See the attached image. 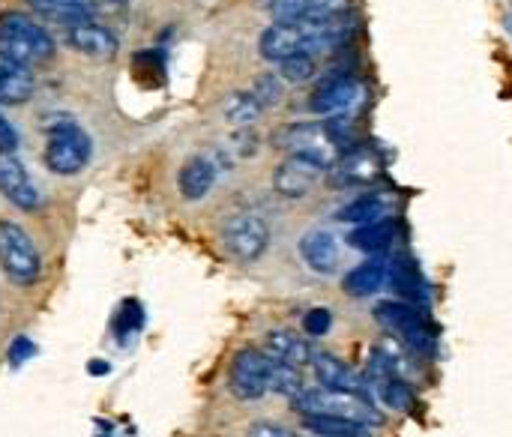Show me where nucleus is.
Listing matches in <instances>:
<instances>
[{
	"label": "nucleus",
	"mask_w": 512,
	"mask_h": 437,
	"mask_svg": "<svg viewBox=\"0 0 512 437\" xmlns=\"http://www.w3.org/2000/svg\"><path fill=\"white\" fill-rule=\"evenodd\" d=\"M330 327H333V312L324 309V306H315V309H309V312L303 315V333L312 336V339L327 336Z\"/></svg>",
	"instance_id": "2f4dec72"
},
{
	"label": "nucleus",
	"mask_w": 512,
	"mask_h": 437,
	"mask_svg": "<svg viewBox=\"0 0 512 437\" xmlns=\"http://www.w3.org/2000/svg\"><path fill=\"white\" fill-rule=\"evenodd\" d=\"M282 93H285V81H282L279 72H261L255 78V84H252V96L264 105V111L273 108V105H279L282 102Z\"/></svg>",
	"instance_id": "7c9ffc66"
},
{
	"label": "nucleus",
	"mask_w": 512,
	"mask_h": 437,
	"mask_svg": "<svg viewBox=\"0 0 512 437\" xmlns=\"http://www.w3.org/2000/svg\"><path fill=\"white\" fill-rule=\"evenodd\" d=\"M33 354H36V345H33L27 336H15V342L9 345V363H12V366H21V363H27Z\"/></svg>",
	"instance_id": "473e14b6"
},
{
	"label": "nucleus",
	"mask_w": 512,
	"mask_h": 437,
	"mask_svg": "<svg viewBox=\"0 0 512 437\" xmlns=\"http://www.w3.org/2000/svg\"><path fill=\"white\" fill-rule=\"evenodd\" d=\"M219 240L234 261L252 264L270 249V225L258 213H231L219 228Z\"/></svg>",
	"instance_id": "0eeeda50"
},
{
	"label": "nucleus",
	"mask_w": 512,
	"mask_h": 437,
	"mask_svg": "<svg viewBox=\"0 0 512 437\" xmlns=\"http://www.w3.org/2000/svg\"><path fill=\"white\" fill-rule=\"evenodd\" d=\"M510 36H512V12H510Z\"/></svg>",
	"instance_id": "4c0bfd02"
},
{
	"label": "nucleus",
	"mask_w": 512,
	"mask_h": 437,
	"mask_svg": "<svg viewBox=\"0 0 512 437\" xmlns=\"http://www.w3.org/2000/svg\"><path fill=\"white\" fill-rule=\"evenodd\" d=\"M363 99H366V84L351 72H339L318 81V87L309 96V108L321 120H339V117H351L363 105Z\"/></svg>",
	"instance_id": "423d86ee"
},
{
	"label": "nucleus",
	"mask_w": 512,
	"mask_h": 437,
	"mask_svg": "<svg viewBox=\"0 0 512 437\" xmlns=\"http://www.w3.org/2000/svg\"><path fill=\"white\" fill-rule=\"evenodd\" d=\"M279 144L288 153L312 156V159H318L327 168L339 159V141L333 138V132H330L327 123H309V120L291 123V126H285L279 132Z\"/></svg>",
	"instance_id": "1a4fd4ad"
},
{
	"label": "nucleus",
	"mask_w": 512,
	"mask_h": 437,
	"mask_svg": "<svg viewBox=\"0 0 512 437\" xmlns=\"http://www.w3.org/2000/svg\"><path fill=\"white\" fill-rule=\"evenodd\" d=\"M132 72L141 84H162L165 81V54L159 48H147V51H138L132 57Z\"/></svg>",
	"instance_id": "bb28decb"
},
{
	"label": "nucleus",
	"mask_w": 512,
	"mask_h": 437,
	"mask_svg": "<svg viewBox=\"0 0 512 437\" xmlns=\"http://www.w3.org/2000/svg\"><path fill=\"white\" fill-rule=\"evenodd\" d=\"M351 0H267L273 21H318L348 12Z\"/></svg>",
	"instance_id": "dca6fc26"
},
{
	"label": "nucleus",
	"mask_w": 512,
	"mask_h": 437,
	"mask_svg": "<svg viewBox=\"0 0 512 437\" xmlns=\"http://www.w3.org/2000/svg\"><path fill=\"white\" fill-rule=\"evenodd\" d=\"M141 327H144V306L138 300H123V306L117 309V318H114V336L120 342H126Z\"/></svg>",
	"instance_id": "cd10ccee"
},
{
	"label": "nucleus",
	"mask_w": 512,
	"mask_h": 437,
	"mask_svg": "<svg viewBox=\"0 0 512 437\" xmlns=\"http://www.w3.org/2000/svg\"><path fill=\"white\" fill-rule=\"evenodd\" d=\"M249 437H294L288 429L276 426V423H255L249 429Z\"/></svg>",
	"instance_id": "f704fd0d"
},
{
	"label": "nucleus",
	"mask_w": 512,
	"mask_h": 437,
	"mask_svg": "<svg viewBox=\"0 0 512 437\" xmlns=\"http://www.w3.org/2000/svg\"><path fill=\"white\" fill-rule=\"evenodd\" d=\"M387 273H390V264L378 255H369L363 264H357L354 270L345 273L342 279V291L354 300H366V297H375L384 285H387Z\"/></svg>",
	"instance_id": "f3484780"
},
{
	"label": "nucleus",
	"mask_w": 512,
	"mask_h": 437,
	"mask_svg": "<svg viewBox=\"0 0 512 437\" xmlns=\"http://www.w3.org/2000/svg\"><path fill=\"white\" fill-rule=\"evenodd\" d=\"M393 195L390 192H363L357 195L354 201H348L345 207H339L336 219L345 222V225H366V222H375V219H387L393 216Z\"/></svg>",
	"instance_id": "6ab92c4d"
},
{
	"label": "nucleus",
	"mask_w": 512,
	"mask_h": 437,
	"mask_svg": "<svg viewBox=\"0 0 512 437\" xmlns=\"http://www.w3.org/2000/svg\"><path fill=\"white\" fill-rule=\"evenodd\" d=\"M387 282L393 285V291H396L399 297H405L408 303H417V306L426 309L429 291H426V282H423V276H420V270H417V264H414L411 258H405V255L393 258V261H390Z\"/></svg>",
	"instance_id": "4be33fe9"
},
{
	"label": "nucleus",
	"mask_w": 512,
	"mask_h": 437,
	"mask_svg": "<svg viewBox=\"0 0 512 437\" xmlns=\"http://www.w3.org/2000/svg\"><path fill=\"white\" fill-rule=\"evenodd\" d=\"M0 195L21 213H33L42 207V195L33 177L12 153H0Z\"/></svg>",
	"instance_id": "ddd939ff"
},
{
	"label": "nucleus",
	"mask_w": 512,
	"mask_h": 437,
	"mask_svg": "<svg viewBox=\"0 0 512 437\" xmlns=\"http://www.w3.org/2000/svg\"><path fill=\"white\" fill-rule=\"evenodd\" d=\"M393 240H396V219L393 216L375 219V222H366V225H354V231L348 234V246L357 249V252H366V255L384 252Z\"/></svg>",
	"instance_id": "5701e85b"
},
{
	"label": "nucleus",
	"mask_w": 512,
	"mask_h": 437,
	"mask_svg": "<svg viewBox=\"0 0 512 437\" xmlns=\"http://www.w3.org/2000/svg\"><path fill=\"white\" fill-rule=\"evenodd\" d=\"M0 270L18 288H30L42 276V258L33 237L15 222H0Z\"/></svg>",
	"instance_id": "39448f33"
},
{
	"label": "nucleus",
	"mask_w": 512,
	"mask_h": 437,
	"mask_svg": "<svg viewBox=\"0 0 512 437\" xmlns=\"http://www.w3.org/2000/svg\"><path fill=\"white\" fill-rule=\"evenodd\" d=\"M87 372H90V375H105V372H108V366H105L102 360H93V363L87 366Z\"/></svg>",
	"instance_id": "c9c22d12"
},
{
	"label": "nucleus",
	"mask_w": 512,
	"mask_h": 437,
	"mask_svg": "<svg viewBox=\"0 0 512 437\" xmlns=\"http://www.w3.org/2000/svg\"><path fill=\"white\" fill-rule=\"evenodd\" d=\"M300 258L306 261V267L312 273L330 276L339 270V240L333 231L327 228H312L303 234L300 240Z\"/></svg>",
	"instance_id": "2eb2a0df"
},
{
	"label": "nucleus",
	"mask_w": 512,
	"mask_h": 437,
	"mask_svg": "<svg viewBox=\"0 0 512 437\" xmlns=\"http://www.w3.org/2000/svg\"><path fill=\"white\" fill-rule=\"evenodd\" d=\"M66 45L78 51L81 57H93V60H111L120 51L117 33L105 27L102 21H96L93 15L66 27Z\"/></svg>",
	"instance_id": "f8f14e48"
},
{
	"label": "nucleus",
	"mask_w": 512,
	"mask_h": 437,
	"mask_svg": "<svg viewBox=\"0 0 512 437\" xmlns=\"http://www.w3.org/2000/svg\"><path fill=\"white\" fill-rule=\"evenodd\" d=\"M312 375L318 381V387L324 390H336V393H351V396H363V399H372V387H369V378L360 375L357 369H351L348 363H342L339 357L333 354H312Z\"/></svg>",
	"instance_id": "9b49d317"
},
{
	"label": "nucleus",
	"mask_w": 512,
	"mask_h": 437,
	"mask_svg": "<svg viewBox=\"0 0 512 437\" xmlns=\"http://www.w3.org/2000/svg\"><path fill=\"white\" fill-rule=\"evenodd\" d=\"M18 147V132H15V126L3 117V111H0V150L3 153H12Z\"/></svg>",
	"instance_id": "72a5a7b5"
},
{
	"label": "nucleus",
	"mask_w": 512,
	"mask_h": 437,
	"mask_svg": "<svg viewBox=\"0 0 512 437\" xmlns=\"http://www.w3.org/2000/svg\"><path fill=\"white\" fill-rule=\"evenodd\" d=\"M333 165H336L333 180L339 186H369L378 177V171H381V162L375 159V153L363 150V147L345 150Z\"/></svg>",
	"instance_id": "a211bd4d"
},
{
	"label": "nucleus",
	"mask_w": 512,
	"mask_h": 437,
	"mask_svg": "<svg viewBox=\"0 0 512 437\" xmlns=\"http://www.w3.org/2000/svg\"><path fill=\"white\" fill-rule=\"evenodd\" d=\"M315 72H318V63L312 54H297V57H288L279 63V75L285 84H306L315 78Z\"/></svg>",
	"instance_id": "c756f323"
},
{
	"label": "nucleus",
	"mask_w": 512,
	"mask_h": 437,
	"mask_svg": "<svg viewBox=\"0 0 512 437\" xmlns=\"http://www.w3.org/2000/svg\"><path fill=\"white\" fill-rule=\"evenodd\" d=\"M264 354L273 360V363H285V366H309L312 363V348L303 336L291 333V330H270L264 336Z\"/></svg>",
	"instance_id": "aec40b11"
},
{
	"label": "nucleus",
	"mask_w": 512,
	"mask_h": 437,
	"mask_svg": "<svg viewBox=\"0 0 512 437\" xmlns=\"http://www.w3.org/2000/svg\"><path fill=\"white\" fill-rule=\"evenodd\" d=\"M291 408L294 414L300 417H309V414H318V417H339V420H351V423H360V426H381L384 423V414L378 411V405L372 399H363V396H351V393H336V390H303L300 396L291 399Z\"/></svg>",
	"instance_id": "20e7f679"
},
{
	"label": "nucleus",
	"mask_w": 512,
	"mask_h": 437,
	"mask_svg": "<svg viewBox=\"0 0 512 437\" xmlns=\"http://www.w3.org/2000/svg\"><path fill=\"white\" fill-rule=\"evenodd\" d=\"M93 159V138L75 120H54L45 129L42 162L57 177L81 174Z\"/></svg>",
	"instance_id": "f03ea898"
},
{
	"label": "nucleus",
	"mask_w": 512,
	"mask_h": 437,
	"mask_svg": "<svg viewBox=\"0 0 512 437\" xmlns=\"http://www.w3.org/2000/svg\"><path fill=\"white\" fill-rule=\"evenodd\" d=\"M270 390L285 396V399H294L306 390L303 378H300V369L297 366H285V363H273V375H270Z\"/></svg>",
	"instance_id": "c85d7f7f"
},
{
	"label": "nucleus",
	"mask_w": 512,
	"mask_h": 437,
	"mask_svg": "<svg viewBox=\"0 0 512 437\" xmlns=\"http://www.w3.org/2000/svg\"><path fill=\"white\" fill-rule=\"evenodd\" d=\"M324 171L327 165H321L318 159L303 156V153H288L273 171V189L282 198H306L318 186Z\"/></svg>",
	"instance_id": "9d476101"
},
{
	"label": "nucleus",
	"mask_w": 512,
	"mask_h": 437,
	"mask_svg": "<svg viewBox=\"0 0 512 437\" xmlns=\"http://www.w3.org/2000/svg\"><path fill=\"white\" fill-rule=\"evenodd\" d=\"M273 360L258 348H240L228 366V390L240 402H258L270 393Z\"/></svg>",
	"instance_id": "6e6552de"
},
{
	"label": "nucleus",
	"mask_w": 512,
	"mask_h": 437,
	"mask_svg": "<svg viewBox=\"0 0 512 437\" xmlns=\"http://www.w3.org/2000/svg\"><path fill=\"white\" fill-rule=\"evenodd\" d=\"M303 429L312 432L318 437H369V426H360V423H351V420H339V417H318V414H309V417H300Z\"/></svg>",
	"instance_id": "a878e982"
},
{
	"label": "nucleus",
	"mask_w": 512,
	"mask_h": 437,
	"mask_svg": "<svg viewBox=\"0 0 512 437\" xmlns=\"http://www.w3.org/2000/svg\"><path fill=\"white\" fill-rule=\"evenodd\" d=\"M54 51H57L54 36L39 21H33L27 12L12 9V12L0 15V54L24 63V66H33V63L51 60Z\"/></svg>",
	"instance_id": "7ed1b4c3"
},
{
	"label": "nucleus",
	"mask_w": 512,
	"mask_h": 437,
	"mask_svg": "<svg viewBox=\"0 0 512 437\" xmlns=\"http://www.w3.org/2000/svg\"><path fill=\"white\" fill-rule=\"evenodd\" d=\"M36 90L30 66L0 54V105H24Z\"/></svg>",
	"instance_id": "412c9836"
},
{
	"label": "nucleus",
	"mask_w": 512,
	"mask_h": 437,
	"mask_svg": "<svg viewBox=\"0 0 512 437\" xmlns=\"http://www.w3.org/2000/svg\"><path fill=\"white\" fill-rule=\"evenodd\" d=\"M30 9H36L45 18H54L60 24H75L81 18H90L105 0H27Z\"/></svg>",
	"instance_id": "b1692460"
},
{
	"label": "nucleus",
	"mask_w": 512,
	"mask_h": 437,
	"mask_svg": "<svg viewBox=\"0 0 512 437\" xmlns=\"http://www.w3.org/2000/svg\"><path fill=\"white\" fill-rule=\"evenodd\" d=\"M375 321L387 333H393L411 354H420V357L438 354V333L432 321L426 318L423 306L408 303V300H387L375 309Z\"/></svg>",
	"instance_id": "f257e3e1"
},
{
	"label": "nucleus",
	"mask_w": 512,
	"mask_h": 437,
	"mask_svg": "<svg viewBox=\"0 0 512 437\" xmlns=\"http://www.w3.org/2000/svg\"><path fill=\"white\" fill-rule=\"evenodd\" d=\"M222 114L231 126L237 129H249L261 114H264V105L252 96V90H240V93H231L222 105Z\"/></svg>",
	"instance_id": "393cba45"
},
{
	"label": "nucleus",
	"mask_w": 512,
	"mask_h": 437,
	"mask_svg": "<svg viewBox=\"0 0 512 437\" xmlns=\"http://www.w3.org/2000/svg\"><path fill=\"white\" fill-rule=\"evenodd\" d=\"M108 3H126V0H108Z\"/></svg>",
	"instance_id": "e433bc0d"
},
{
	"label": "nucleus",
	"mask_w": 512,
	"mask_h": 437,
	"mask_svg": "<svg viewBox=\"0 0 512 437\" xmlns=\"http://www.w3.org/2000/svg\"><path fill=\"white\" fill-rule=\"evenodd\" d=\"M219 180V162L207 153H195L189 156L180 171H177V189L183 195V201H201L210 195V189Z\"/></svg>",
	"instance_id": "4468645a"
}]
</instances>
